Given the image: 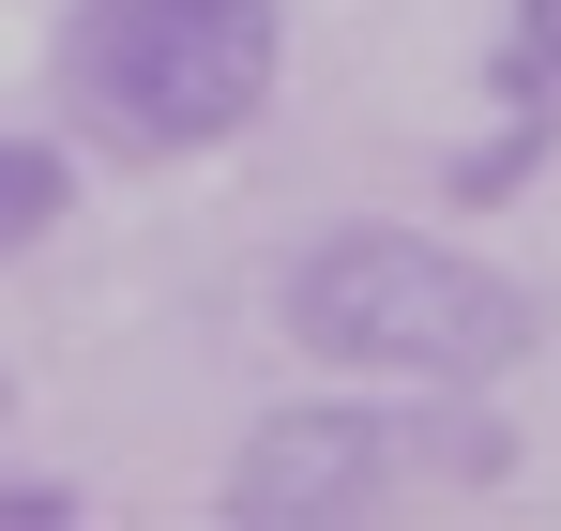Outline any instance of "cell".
<instances>
[{"mask_svg": "<svg viewBox=\"0 0 561 531\" xmlns=\"http://www.w3.org/2000/svg\"><path fill=\"white\" fill-rule=\"evenodd\" d=\"M547 122H561V91H531L516 61H501V122L440 168V197H456V213H516V197L547 182Z\"/></svg>", "mask_w": 561, "mask_h": 531, "instance_id": "obj_4", "label": "cell"}, {"mask_svg": "<svg viewBox=\"0 0 561 531\" xmlns=\"http://www.w3.org/2000/svg\"><path fill=\"white\" fill-rule=\"evenodd\" d=\"M288 350L334 364V380H394V395H425V380H516V364L547 350V289L501 259H470L456 228H379V213H350V228H319L304 259H288L274 289Z\"/></svg>", "mask_w": 561, "mask_h": 531, "instance_id": "obj_1", "label": "cell"}, {"mask_svg": "<svg viewBox=\"0 0 561 531\" xmlns=\"http://www.w3.org/2000/svg\"><path fill=\"white\" fill-rule=\"evenodd\" d=\"M501 61L531 91H561V0H501Z\"/></svg>", "mask_w": 561, "mask_h": 531, "instance_id": "obj_7", "label": "cell"}, {"mask_svg": "<svg viewBox=\"0 0 561 531\" xmlns=\"http://www.w3.org/2000/svg\"><path fill=\"white\" fill-rule=\"evenodd\" d=\"M0 410H15V380H0Z\"/></svg>", "mask_w": 561, "mask_h": 531, "instance_id": "obj_8", "label": "cell"}, {"mask_svg": "<svg viewBox=\"0 0 561 531\" xmlns=\"http://www.w3.org/2000/svg\"><path fill=\"white\" fill-rule=\"evenodd\" d=\"M288 77V0H77L61 15V122L122 168L228 152Z\"/></svg>", "mask_w": 561, "mask_h": 531, "instance_id": "obj_2", "label": "cell"}, {"mask_svg": "<svg viewBox=\"0 0 561 531\" xmlns=\"http://www.w3.org/2000/svg\"><path fill=\"white\" fill-rule=\"evenodd\" d=\"M0 531H92V501L61 471H0Z\"/></svg>", "mask_w": 561, "mask_h": 531, "instance_id": "obj_6", "label": "cell"}, {"mask_svg": "<svg viewBox=\"0 0 561 531\" xmlns=\"http://www.w3.org/2000/svg\"><path fill=\"white\" fill-rule=\"evenodd\" d=\"M394 486H410V410H379V395H288V410H259L228 441L213 517L228 531H365V517H394Z\"/></svg>", "mask_w": 561, "mask_h": 531, "instance_id": "obj_3", "label": "cell"}, {"mask_svg": "<svg viewBox=\"0 0 561 531\" xmlns=\"http://www.w3.org/2000/svg\"><path fill=\"white\" fill-rule=\"evenodd\" d=\"M61 213H77V152L61 137H0V259H31Z\"/></svg>", "mask_w": 561, "mask_h": 531, "instance_id": "obj_5", "label": "cell"}]
</instances>
